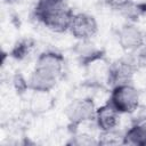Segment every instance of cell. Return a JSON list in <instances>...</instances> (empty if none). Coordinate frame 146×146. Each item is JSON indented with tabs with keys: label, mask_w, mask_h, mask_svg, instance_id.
<instances>
[{
	"label": "cell",
	"mask_w": 146,
	"mask_h": 146,
	"mask_svg": "<svg viewBox=\"0 0 146 146\" xmlns=\"http://www.w3.org/2000/svg\"><path fill=\"white\" fill-rule=\"evenodd\" d=\"M65 68L64 56L55 50L41 52L35 62L34 70L30 75L27 83L32 91H50L62 79Z\"/></svg>",
	"instance_id": "6da1fadb"
},
{
	"label": "cell",
	"mask_w": 146,
	"mask_h": 146,
	"mask_svg": "<svg viewBox=\"0 0 146 146\" xmlns=\"http://www.w3.org/2000/svg\"><path fill=\"white\" fill-rule=\"evenodd\" d=\"M33 16L47 29L57 33H63L68 31L74 13L66 3L60 6H43L35 3Z\"/></svg>",
	"instance_id": "7a4b0ae2"
},
{
	"label": "cell",
	"mask_w": 146,
	"mask_h": 146,
	"mask_svg": "<svg viewBox=\"0 0 146 146\" xmlns=\"http://www.w3.org/2000/svg\"><path fill=\"white\" fill-rule=\"evenodd\" d=\"M108 103L120 114H131L139 106V92L131 84H120L112 88Z\"/></svg>",
	"instance_id": "3957f363"
},
{
	"label": "cell",
	"mask_w": 146,
	"mask_h": 146,
	"mask_svg": "<svg viewBox=\"0 0 146 146\" xmlns=\"http://www.w3.org/2000/svg\"><path fill=\"white\" fill-rule=\"evenodd\" d=\"M96 108L97 107L90 97L72 100L65 110V115L68 120L70 127L76 129L80 124L95 120Z\"/></svg>",
	"instance_id": "277c9868"
},
{
	"label": "cell",
	"mask_w": 146,
	"mask_h": 146,
	"mask_svg": "<svg viewBox=\"0 0 146 146\" xmlns=\"http://www.w3.org/2000/svg\"><path fill=\"white\" fill-rule=\"evenodd\" d=\"M136 71L137 65L135 62L127 58L116 59L108 64L106 68V82L112 88L120 84L131 83Z\"/></svg>",
	"instance_id": "5b68a950"
},
{
	"label": "cell",
	"mask_w": 146,
	"mask_h": 146,
	"mask_svg": "<svg viewBox=\"0 0 146 146\" xmlns=\"http://www.w3.org/2000/svg\"><path fill=\"white\" fill-rule=\"evenodd\" d=\"M68 32L79 41L91 40L98 32V24L96 18L87 13L74 14Z\"/></svg>",
	"instance_id": "8992f818"
},
{
	"label": "cell",
	"mask_w": 146,
	"mask_h": 146,
	"mask_svg": "<svg viewBox=\"0 0 146 146\" xmlns=\"http://www.w3.org/2000/svg\"><path fill=\"white\" fill-rule=\"evenodd\" d=\"M117 43L124 51H136L145 44V35L143 31L135 24H123L116 33Z\"/></svg>",
	"instance_id": "52a82bcc"
},
{
	"label": "cell",
	"mask_w": 146,
	"mask_h": 146,
	"mask_svg": "<svg viewBox=\"0 0 146 146\" xmlns=\"http://www.w3.org/2000/svg\"><path fill=\"white\" fill-rule=\"evenodd\" d=\"M75 52L80 65L83 67H91L97 62L103 60L105 55L103 49H99L94 43H91V40L79 41Z\"/></svg>",
	"instance_id": "ba28073f"
},
{
	"label": "cell",
	"mask_w": 146,
	"mask_h": 146,
	"mask_svg": "<svg viewBox=\"0 0 146 146\" xmlns=\"http://www.w3.org/2000/svg\"><path fill=\"white\" fill-rule=\"evenodd\" d=\"M120 113L107 102L106 104L96 108L95 122L100 132L116 129L119 124Z\"/></svg>",
	"instance_id": "9c48e42d"
},
{
	"label": "cell",
	"mask_w": 146,
	"mask_h": 146,
	"mask_svg": "<svg viewBox=\"0 0 146 146\" xmlns=\"http://www.w3.org/2000/svg\"><path fill=\"white\" fill-rule=\"evenodd\" d=\"M123 144L133 146H145L146 145V123L135 122L124 133Z\"/></svg>",
	"instance_id": "30bf717a"
},
{
	"label": "cell",
	"mask_w": 146,
	"mask_h": 146,
	"mask_svg": "<svg viewBox=\"0 0 146 146\" xmlns=\"http://www.w3.org/2000/svg\"><path fill=\"white\" fill-rule=\"evenodd\" d=\"M33 96L30 102V110L33 114H42L49 111L54 106L52 97L50 96V91H33Z\"/></svg>",
	"instance_id": "8fae6325"
},
{
	"label": "cell",
	"mask_w": 146,
	"mask_h": 146,
	"mask_svg": "<svg viewBox=\"0 0 146 146\" xmlns=\"http://www.w3.org/2000/svg\"><path fill=\"white\" fill-rule=\"evenodd\" d=\"M35 41L32 38H22L15 42L13 46L9 56L16 60H24L33 50Z\"/></svg>",
	"instance_id": "7c38bea8"
},
{
	"label": "cell",
	"mask_w": 146,
	"mask_h": 146,
	"mask_svg": "<svg viewBox=\"0 0 146 146\" xmlns=\"http://www.w3.org/2000/svg\"><path fill=\"white\" fill-rule=\"evenodd\" d=\"M123 144V135L116 132V130H110L100 132L98 144L100 145H113V144Z\"/></svg>",
	"instance_id": "4fadbf2b"
},
{
	"label": "cell",
	"mask_w": 146,
	"mask_h": 146,
	"mask_svg": "<svg viewBox=\"0 0 146 146\" xmlns=\"http://www.w3.org/2000/svg\"><path fill=\"white\" fill-rule=\"evenodd\" d=\"M104 2L110 8H113L116 10L128 9L132 5V0H104Z\"/></svg>",
	"instance_id": "5bb4252c"
},
{
	"label": "cell",
	"mask_w": 146,
	"mask_h": 146,
	"mask_svg": "<svg viewBox=\"0 0 146 146\" xmlns=\"http://www.w3.org/2000/svg\"><path fill=\"white\" fill-rule=\"evenodd\" d=\"M14 86L17 90V92L19 94H23L25 92L26 89H29V83H27V80H25L21 74H16L15 78H14Z\"/></svg>",
	"instance_id": "9a60e30c"
},
{
	"label": "cell",
	"mask_w": 146,
	"mask_h": 146,
	"mask_svg": "<svg viewBox=\"0 0 146 146\" xmlns=\"http://www.w3.org/2000/svg\"><path fill=\"white\" fill-rule=\"evenodd\" d=\"M36 3L43 5V6H60L66 3V0H38Z\"/></svg>",
	"instance_id": "2e32d148"
},
{
	"label": "cell",
	"mask_w": 146,
	"mask_h": 146,
	"mask_svg": "<svg viewBox=\"0 0 146 146\" xmlns=\"http://www.w3.org/2000/svg\"><path fill=\"white\" fill-rule=\"evenodd\" d=\"M135 8H136V11H137V13L146 14V1L136 3V5H135Z\"/></svg>",
	"instance_id": "e0dca14e"
},
{
	"label": "cell",
	"mask_w": 146,
	"mask_h": 146,
	"mask_svg": "<svg viewBox=\"0 0 146 146\" xmlns=\"http://www.w3.org/2000/svg\"><path fill=\"white\" fill-rule=\"evenodd\" d=\"M6 2H8V3H13V2H17V1H19V0H5Z\"/></svg>",
	"instance_id": "ac0fdd59"
},
{
	"label": "cell",
	"mask_w": 146,
	"mask_h": 146,
	"mask_svg": "<svg viewBox=\"0 0 146 146\" xmlns=\"http://www.w3.org/2000/svg\"><path fill=\"white\" fill-rule=\"evenodd\" d=\"M145 50H146V49H145Z\"/></svg>",
	"instance_id": "d6986e66"
}]
</instances>
